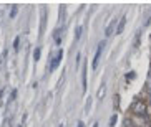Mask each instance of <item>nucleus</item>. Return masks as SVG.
<instances>
[{"label": "nucleus", "instance_id": "0eeeda50", "mask_svg": "<svg viewBox=\"0 0 151 127\" xmlns=\"http://www.w3.org/2000/svg\"><path fill=\"white\" fill-rule=\"evenodd\" d=\"M40 53H42L40 48H35V51H33V58H35V61H38V60H40Z\"/></svg>", "mask_w": 151, "mask_h": 127}, {"label": "nucleus", "instance_id": "39448f33", "mask_svg": "<svg viewBox=\"0 0 151 127\" xmlns=\"http://www.w3.org/2000/svg\"><path fill=\"white\" fill-rule=\"evenodd\" d=\"M124 23H126V18H121L120 20V25H118V28H116V33H118V35H120L121 31H123V28H124Z\"/></svg>", "mask_w": 151, "mask_h": 127}, {"label": "nucleus", "instance_id": "9b49d317", "mask_svg": "<svg viewBox=\"0 0 151 127\" xmlns=\"http://www.w3.org/2000/svg\"><path fill=\"white\" fill-rule=\"evenodd\" d=\"M15 13H17V7H14V9H12V13H10V15H12V17H14Z\"/></svg>", "mask_w": 151, "mask_h": 127}, {"label": "nucleus", "instance_id": "9d476101", "mask_svg": "<svg viewBox=\"0 0 151 127\" xmlns=\"http://www.w3.org/2000/svg\"><path fill=\"white\" fill-rule=\"evenodd\" d=\"M80 35H81V26H78V28H76V38H78Z\"/></svg>", "mask_w": 151, "mask_h": 127}, {"label": "nucleus", "instance_id": "7ed1b4c3", "mask_svg": "<svg viewBox=\"0 0 151 127\" xmlns=\"http://www.w3.org/2000/svg\"><path fill=\"white\" fill-rule=\"evenodd\" d=\"M62 56H63V51L62 50H58V53L55 55L53 61H52V65H50V71H53V70L58 68V65H60V61H62Z\"/></svg>", "mask_w": 151, "mask_h": 127}, {"label": "nucleus", "instance_id": "20e7f679", "mask_svg": "<svg viewBox=\"0 0 151 127\" xmlns=\"http://www.w3.org/2000/svg\"><path fill=\"white\" fill-rule=\"evenodd\" d=\"M105 89H106V84H101V86H100V89H98V99H103V97H105Z\"/></svg>", "mask_w": 151, "mask_h": 127}, {"label": "nucleus", "instance_id": "423d86ee", "mask_svg": "<svg viewBox=\"0 0 151 127\" xmlns=\"http://www.w3.org/2000/svg\"><path fill=\"white\" fill-rule=\"evenodd\" d=\"M113 30H115V22H111L110 25H108V28H106V31H105V35L106 36H110L111 33H113Z\"/></svg>", "mask_w": 151, "mask_h": 127}, {"label": "nucleus", "instance_id": "f03ea898", "mask_svg": "<svg viewBox=\"0 0 151 127\" xmlns=\"http://www.w3.org/2000/svg\"><path fill=\"white\" fill-rule=\"evenodd\" d=\"M103 48H105V41H100V45H98V48H96V53H95V56H93V63H91L93 70L98 68V61H100V56H101V53H103Z\"/></svg>", "mask_w": 151, "mask_h": 127}, {"label": "nucleus", "instance_id": "6e6552de", "mask_svg": "<svg viewBox=\"0 0 151 127\" xmlns=\"http://www.w3.org/2000/svg\"><path fill=\"white\" fill-rule=\"evenodd\" d=\"M14 48H15V50L20 48V38H18V36L15 38V41H14Z\"/></svg>", "mask_w": 151, "mask_h": 127}, {"label": "nucleus", "instance_id": "f8f14e48", "mask_svg": "<svg viewBox=\"0 0 151 127\" xmlns=\"http://www.w3.org/2000/svg\"><path fill=\"white\" fill-rule=\"evenodd\" d=\"M78 127H85V126H83V122H78Z\"/></svg>", "mask_w": 151, "mask_h": 127}, {"label": "nucleus", "instance_id": "f257e3e1", "mask_svg": "<svg viewBox=\"0 0 151 127\" xmlns=\"http://www.w3.org/2000/svg\"><path fill=\"white\" fill-rule=\"evenodd\" d=\"M133 112L136 116H139V117L146 116V106H145V102H143V101L134 102V104H133Z\"/></svg>", "mask_w": 151, "mask_h": 127}, {"label": "nucleus", "instance_id": "1a4fd4ad", "mask_svg": "<svg viewBox=\"0 0 151 127\" xmlns=\"http://www.w3.org/2000/svg\"><path fill=\"white\" fill-rule=\"evenodd\" d=\"M116 124V116H113V117L110 119V127H113Z\"/></svg>", "mask_w": 151, "mask_h": 127}, {"label": "nucleus", "instance_id": "ddd939ff", "mask_svg": "<svg viewBox=\"0 0 151 127\" xmlns=\"http://www.w3.org/2000/svg\"><path fill=\"white\" fill-rule=\"evenodd\" d=\"M93 127H98V124H95V126H93Z\"/></svg>", "mask_w": 151, "mask_h": 127}]
</instances>
